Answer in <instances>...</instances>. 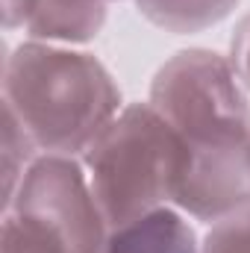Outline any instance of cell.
Masks as SVG:
<instances>
[{
    "label": "cell",
    "instance_id": "cell-9",
    "mask_svg": "<svg viewBox=\"0 0 250 253\" xmlns=\"http://www.w3.org/2000/svg\"><path fill=\"white\" fill-rule=\"evenodd\" d=\"M39 147L33 144V138L24 132V126L18 124V118L12 112L3 109V206L12 200V194L18 189L24 171L30 168V162L39 156Z\"/></svg>",
    "mask_w": 250,
    "mask_h": 253
},
{
    "label": "cell",
    "instance_id": "cell-8",
    "mask_svg": "<svg viewBox=\"0 0 250 253\" xmlns=\"http://www.w3.org/2000/svg\"><path fill=\"white\" fill-rule=\"evenodd\" d=\"M239 0H135V9L159 30L174 36L203 33L233 15Z\"/></svg>",
    "mask_w": 250,
    "mask_h": 253
},
{
    "label": "cell",
    "instance_id": "cell-10",
    "mask_svg": "<svg viewBox=\"0 0 250 253\" xmlns=\"http://www.w3.org/2000/svg\"><path fill=\"white\" fill-rule=\"evenodd\" d=\"M203 253H250V203L209 227Z\"/></svg>",
    "mask_w": 250,
    "mask_h": 253
},
{
    "label": "cell",
    "instance_id": "cell-3",
    "mask_svg": "<svg viewBox=\"0 0 250 253\" xmlns=\"http://www.w3.org/2000/svg\"><path fill=\"white\" fill-rule=\"evenodd\" d=\"M147 103L177 129L188 153L250 141V97L230 56L209 47L174 53L150 83Z\"/></svg>",
    "mask_w": 250,
    "mask_h": 253
},
{
    "label": "cell",
    "instance_id": "cell-6",
    "mask_svg": "<svg viewBox=\"0 0 250 253\" xmlns=\"http://www.w3.org/2000/svg\"><path fill=\"white\" fill-rule=\"evenodd\" d=\"M106 24V0H30L24 33L30 42L88 44Z\"/></svg>",
    "mask_w": 250,
    "mask_h": 253
},
{
    "label": "cell",
    "instance_id": "cell-5",
    "mask_svg": "<svg viewBox=\"0 0 250 253\" xmlns=\"http://www.w3.org/2000/svg\"><path fill=\"white\" fill-rule=\"evenodd\" d=\"M250 203V141L212 153H188L174 206L215 224Z\"/></svg>",
    "mask_w": 250,
    "mask_h": 253
},
{
    "label": "cell",
    "instance_id": "cell-12",
    "mask_svg": "<svg viewBox=\"0 0 250 253\" xmlns=\"http://www.w3.org/2000/svg\"><path fill=\"white\" fill-rule=\"evenodd\" d=\"M27 9H30V0H3V27L6 30H18L24 27V18H27Z\"/></svg>",
    "mask_w": 250,
    "mask_h": 253
},
{
    "label": "cell",
    "instance_id": "cell-13",
    "mask_svg": "<svg viewBox=\"0 0 250 253\" xmlns=\"http://www.w3.org/2000/svg\"><path fill=\"white\" fill-rule=\"evenodd\" d=\"M106 3H112V0H106Z\"/></svg>",
    "mask_w": 250,
    "mask_h": 253
},
{
    "label": "cell",
    "instance_id": "cell-1",
    "mask_svg": "<svg viewBox=\"0 0 250 253\" xmlns=\"http://www.w3.org/2000/svg\"><path fill=\"white\" fill-rule=\"evenodd\" d=\"M3 109L42 153L77 156L124 109L121 88L97 56L24 42L3 62Z\"/></svg>",
    "mask_w": 250,
    "mask_h": 253
},
{
    "label": "cell",
    "instance_id": "cell-7",
    "mask_svg": "<svg viewBox=\"0 0 250 253\" xmlns=\"http://www.w3.org/2000/svg\"><path fill=\"white\" fill-rule=\"evenodd\" d=\"M103 253H203V245L183 212L159 206L109 230Z\"/></svg>",
    "mask_w": 250,
    "mask_h": 253
},
{
    "label": "cell",
    "instance_id": "cell-4",
    "mask_svg": "<svg viewBox=\"0 0 250 253\" xmlns=\"http://www.w3.org/2000/svg\"><path fill=\"white\" fill-rule=\"evenodd\" d=\"M6 215L56 253H103L109 224L91 191L85 165L62 153H39L24 171Z\"/></svg>",
    "mask_w": 250,
    "mask_h": 253
},
{
    "label": "cell",
    "instance_id": "cell-2",
    "mask_svg": "<svg viewBox=\"0 0 250 253\" xmlns=\"http://www.w3.org/2000/svg\"><path fill=\"white\" fill-rule=\"evenodd\" d=\"M186 144L150 103L124 106L83 153L91 191L109 230L174 203Z\"/></svg>",
    "mask_w": 250,
    "mask_h": 253
},
{
    "label": "cell",
    "instance_id": "cell-11",
    "mask_svg": "<svg viewBox=\"0 0 250 253\" xmlns=\"http://www.w3.org/2000/svg\"><path fill=\"white\" fill-rule=\"evenodd\" d=\"M230 59L236 65L245 88H248V97H250V15H245L233 33V42H230Z\"/></svg>",
    "mask_w": 250,
    "mask_h": 253
}]
</instances>
